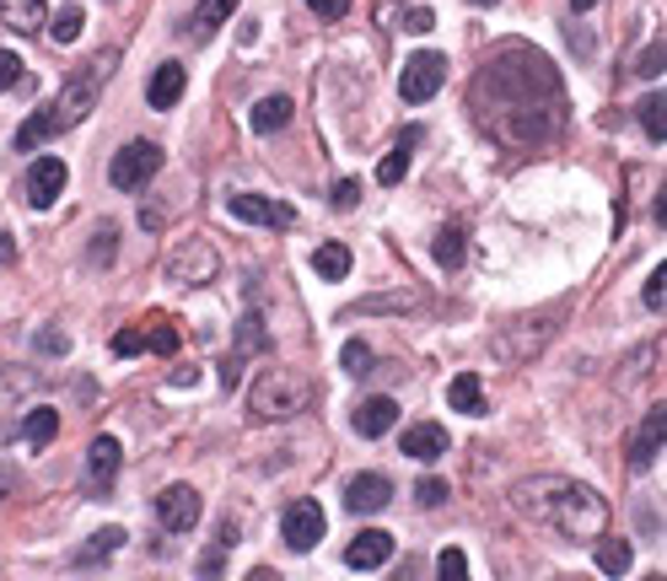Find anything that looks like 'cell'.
<instances>
[{
  "instance_id": "cell-2",
  "label": "cell",
  "mask_w": 667,
  "mask_h": 581,
  "mask_svg": "<svg viewBox=\"0 0 667 581\" xmlns=\"http://www.w3.org/2000/svg\"><path fill=\"white\" fill-rule=\"evenodd\" d=\"M479 86V103H490V125L511 140H549L560 129V82L543 76L539 86L528 82H500L496 71H479L474 76Z\"/></svg>"
},
{
  "instance_id": "cell-14",
  "label": "cell",
  "mask_w": 667,
  "mask_h": 581,
  "mask_svg": "<svg viewBox=\"0 0 667 581\" xmlns=\"http://www.w3.org/2000/svg\"><path fill=\"white\" fill-rule=\"evenodd\" d=\"M264 345H269V334H264V318H258V313H243V324H237V350L221 361V382L232 388V382H237V372H243V361H248V356H258Z\"/></svg>"
},
{
  "instance_id": "cell-6",
  "label": "cell",
  "mask_w": 667,
  "mask_h": 581,
  "mask_svg": "<svg viewBox=\"0 0 667 581\" xmlns=\"http://www.w3.org/2000/svg\"><path fill=\"white\" fill-rule=\"evenodd\" d=\"M119 65V54H103V65L92 60V65H82L71 82H65V92H60V125H82L86 114H92V103H97V92H103V76Z\"/></svg>"
},
{
  "instance_id": "cell-36",
  "label": "cell",
  "mask_w": 667,
  "mask_h": 581,
  "mask_svg": "<svg viewBox=\"0 0 667 581\" xmlns=\"http://www.w3.org/2000/svg\"><path fill=\"white\" fill-rule=\"evenodd\" d=\"M436 571L447 581H463L468 577V554H463V549H442V566H436Z\"/></svg>"
},
{
  "instance_id": "cell-12",
  "label": "cell",
  "mask_w": 667,
  "mask_h": 581,
  "mask_svg": "<svg viewBox=\"0 0 667 581\" xmlns=\"http://www.w3.org/2000/svg\"><path fill=\"white\" fill-rule=\"evenodd\" d=\"M350 425H356V436L377 442V436H388V431L399 425V404H393L388 393H372V399H361V404L350 410Z\"/></svg>"
},
{
  "instance_id": "cell-29",
  "label": "cell",
  "mask_w": 667,
  "mask_h": 581,
  "mask_svg": "<svg viewBox=\"0 0 667 581\" xmlns=\"http://www.w3.org/2000/svg\"><path fill=\"white\" fill-rule=\"evenodd\" d=\"M22 436H28V447H33V453H43V447L60 436V415H54L49 404H43V410H33V415L22 420Z\"/></svg>"
},
{
  "instance_id": "cell-18",
  "label": "cell",
  "mask_w": 667,
  "mask_h": 581,
  "mask_svg": "<svg viewBox=\"0 0 667 581\" xmlns=\"http://www.w3.org/2000/svg\"><path fill=\"white\" fill-rule=\"evenodd\" d=\"M663 425H667V410H663V404H657L652 415L640 420V431H635V447H629V468H635V474H646V468H652V457L663 453Z\"/></svg>"
},
{
  "instance_id": "cell-11",
  "label": "cell",
  "mask_w": 667,
  "mask_h": 581,
  "mask_svg": "<svg viewBox=\"0 0 667 581\" xmlns=\"http://www.w3.org/2000/svg\"><path fill=\"white\" fill-rule=\"evenodd\" d=\"M65 172L71 167L60 162V157H43V162L28 167V205L33 210H49L60 194H65Z\"/></svg>"
},
{
  "instance_id": "cell-20",
  "label": "cell",
  "mask_w": 667,
  "mask_h": 581,
  "mask_svg": "<svg viewBox=\"0 0 667 581\" xmlns=\"http://www.w3.org/2000/svg\"><path fill=\"white\" fill-rule=\"evenodd\" d=\"M399 453L431 463V457L447 453V431H442V425H431V420H420V425H410V431L399 436Z\"/></svg>"
},
{
  "instance_id": "cell-9",
  "label": "cell",
  "mask_w": 667,
  "mask_h": 581,
  "mask_svg": "<svg viewBox=\"0 0 667 581\" xmlns=\"http://www.w3.org/2000/svg\"><path fill=\"white\" fill-rule=\"evenodd\" d=\"M151 511H157L162 534H189V528L200 522V490H194V485H167Z\"/></svg>"
},
{
  "instance_id": "cell-42",
  "label": "cell",
  "mask_w": 667,
  "mask_h": 581,
  "mask_svg": "<svg viewBox=\"0 0 667 581\" xmlns=\"http://www.w3.org/2000/svg\"><path fill=\"white\" fill-rule=\"evenodd\" d=\"M334 205H361V183H350V178H339V183H334Z\"/></svg>"
},
{
  "instance_id": "cell-35",
  "label": "cell",
  "mask_w": 667,
  "mask_h": 581,
  "mask_svg": "<svg viewBox=\"0 0 667 581\" xmlns=\"http://www.w3.org/2000/svg\"><path fill=\"white\" fill-rule=\"evenodd\" d=\"M339 367H345V372H367V367H372V350H367L361 339H350V345L339 350Z\"/></svg>"
},
{
  "instance_id": "cell-30",
  "label": "cell",
  "mask_w": 667,
  "mask_h": 581,
  "mask_svg": "<svg viewBox=\"0 0 667 581\" xmlns=\"http://www.w3.org/2000/svg\"><path fill=\"white\" fill-rule=\"evenodd\" d=\"M313 270H318L324 281H345V275H350V249H345V243H324V249L313 253Z\"/></svg>"
},
{
  "instance_id": "cell-34",
  "label": "cell",
  "mask_w": 667,
  "mask_h": 581,
  "mask_svg": "<svg viewBox=\"0 0 667 581\" xmlns=\"http://www.w3.org/2000/svg\"><path fill=\"white\" fill-rule=\"evenodd\" d=\"M663 65H667L663 39H657V43H646V54H640V76H646V82H663Z\"/></svg>"
},
{
  "instance_id": "cell-23",
  "label": "cell",
  "mask_w": 667,
  "mask_h": 581,
  "mask_svg": "<svg viewBox=\"0 0 667 581\" xmlns=\"http://www.w3.org/2000/svg\"><path fill=\"white\" fill-rule=\"evenodd\" d=\"M447 404L458 410V415H485V382L474 372L453 377V388H447Z\"/></svg>"
},
{
  "instance_id": "cell-43",
  "label": "cell",
  "mask_w": 667,
  "mask_h": 581,
  "mask_svg": "<svg viewBox=\"0 0 667 581\" xmlns=\"http://www.w3.org/2000/svg\"><path fill=\"white\" fill-rule=\"evenodd\" d=\"M39 350H43V356H65V350H71V339H65L60 329H43L39 334Z\"/></svg>"
},
{
  "instance_id": "cell-5",
  "label": "cell",
  "mask_w": 667,
  "mask_h": 581,
  "mask_svg": "<svg viewBox=\"0 0 667 581\" xmlns=\"http://www.w3.org/2000/svg\"><path fill=\"white\" fill-rule=\"evenodd\" d=\"M157 172H162V146H157V140H125V146L114 151V162H108L114 189H125V194H140Z\"/></svg>"
},
{
  "instance_id": "cell-10",
  "label": "cell",
  "mask_w": 667,
  "mask_h": 581,
  "mask_svg": "<svg viewBox=\"0 0 667 581\" xmlns=\"http://www.w3.org/2000/svg\"><path fill=\"white\" fill-rule=\"evenodd\" d=\"M167 275L178 281V286H205L221 275V258L210 243H183V249L172 253V264H167Z\"/></svg>"
},
{
  "instance_id": "cell-45",
  "label": "cell",
  "mask_w": 667,
  "mask_h": 581,
  "mask_svg": "<svg viewBox=\"0 0 667 581\" xmlns=\"http://www.w3.org/2000/svg\"><path fill=\"white\" fill-rule=\"evenodd\" d=\"M146 350H157V356H172V350H178V334H172V329H157L151 339H146Z\"/></svg>"
},
{
  "instance_id": "cell-7",
  "label": "cell",
  "mask_w": 667,
  "mask_h": 581,
  "mask_svg": "<svg viewBox=\"0 0 667 581\" xmlns=\"http://www.w3.org/2000/svg\"><path fill=\"white\" fill-rule=\"evenodd\" d=\"M442 82H447V54L415 49V54L404 60V71H399V97H404V103H431Z\"/></svg>"
},
{
  "instance_id": "cell-28",
  "label": "cell",
  "mask_w": 667,
  "mask_h": 581,
  "mask_svg": "<svg viewBox=\"0 0 667 581\" xmlns=\"http://www.w3.org/2000/svg\"><path fill=\"white\" fill-rule=\"evenodd\" d=\"M119 543H125V528H103V534H97L92 543H82V549H76V571H92V566H103V560H108Z\"/></svg>"
},
{
  "instance_id": "cell-46",
  "label": "cell",
  "mask_w": 667,
  "mask_h": 581,
  "mask_svg": "<svg viewBox=\"0 0 667 581\" xmlns=\"http://www.w3.org/2000/svg\"><path fill=\"white\" fill-rule=\"evenodd\" d=\"M431 22H436V17H431V6H415V11L404 17V28H410V33H431Z\"/></svg>"
},
{
  "instance_id": "cell-44",
  "label": "cell",
  "mask_w": 667,
  "mask_h": 581,
  "mask_svg": "<svg viewBox=\"0 0 667 581\" xmlns=\"http://www.w3.org/2000/svg\"><path fill=\"white\" fill-rule=\"evenodd\" d=\"M114 350H119V356H140V350H146V334L125 329V334H119V339H114Z\"/></svg>"
},
{
  "instance_id": "cell-37",
  "label": "cell",
  "mask_w": 667,
  "mask_h": 581,
  "mask_svg": "<svg viewBox=\"0 0 667 581\" xmlns=\"http://www.w3.org/2000/svg\"><path fill=\"white\" fill-rule=\"evenodd\" d=\"M17 82H22V60L11 49H0V92H11Z\"/></svg>"
},
{
  "instance_id": "cell-25",
  "label": "cell",
  "mask_w": 667,
  "mask_h": 581,
  "mask_svg": "<svg viewBox=\"0 0 667 581\" xmlns=\"http://www.w3.org/2000/svg\"><path fill=\"white\" fill-rule=\"evenodd\" d=\"M635 119H640V129L663 146V135H667V103H663V86L657 92H640V103H635Z\"/></svg>"
},
{
  "instance_id": "cell-27",
  "label": "cell",
  "mask_w": 667,
  "mask_h": 581,
  "mask_svg": "<svg viewBox=\"0 0 667 581\" xmlns=\"http://www.w3.org/2000/svg\"><path fill=\"white\" fill-rule=\"evenodd\" d=\"M292 125V97H258L253 103V129L269 135V129H286Z\"/></svg>"
},
{
  "instance_id": "cell-21",
  "label": "cell",
  "mask_w": 667,
  "mask_h": 581,
  "mask_svg": "<svg viewBox=\"0 0 667 581\" xmlns=\"http://www.w3.org/2000/svg\"><path fill=\"white\" fill-rule=\"evenodd\" d=\"M0 22H6L11 33H43L49 6H43V0H0Z\"/></svg>"
},
{
  "instance_id": "cell-47",
  "label": "cell",
  "mask_w": 667,
  "mask_h": 581,
  "mask_svg": "<svg viewBox=\"0 0 667 581\" xmlns=\"http://www.w3.org/2000/svg\"><path fill=\"white\" fill-rule=\"evenodd\" d=\"M221 571V549H210V554H200V577H215Z\"/></svg>"
},
{
  "instance_id": "cell-3",
  "label": "cell",
  "mask_w": 667,
  "mask_h": 581,
  "mask_svg": "<svg viewBox=\"0 0 667 581\" xmlns=\"http://www.w3.org/2000/svg\"><path fill=\"white\" fill-rule=\"evenodd\" d=\"M307 404H313V382L301 372H292V367H269V372L248 388V410L258 420H292V415H301Z\"/></svg>"
},
{
  "instance_id": "cell-38",
  "label": "cell",
  "mask_w": 667,
  "mask_h": 581,
  "mask_svg": "<svg viewBox=\"0 0 667 581\" xmlns=\"http://www.w3.org/2000/svg\"><path fill=\"white\" fill-rule=\"evenodd\" d=\"M663 302H667V270L657 264V275L646 281V307H652V313H663Z\"/></svg>"
},
{
  "instance_id": "cell-40",
  "label": "cell",
  "mask_w": 667,
  "mask_h": 581,
  "mask_svg": "<svg viewBox=\"0 0 667 581\" xmlns=\"http://www.w3.org/2000/svg\"><path fill=\"white\" fill-rule=\"evenodd\" d=\"M114 249H119V232H114V226H103V237L92 243V258H97V264H114Z\"/></svg>"
},
{
  "instance_id": "cell-39",
  "label": "cell",
  "mask_w": 667,
  "mask_h": 581,
  "mask_svg": "<svg viewBox=\"0 0 667 581\" xmlns=\"http://www.w3.org/2000/svg\"><path fill=\"white\" fill-rule=\"evenodd\" d=\"M420 506H442V500H447V485H442V479H436V474H425V479H420Z\"/></svg>"
},
{
  "instance_id": "cell-16",
  "label": "cell",
  "mask_w": 667,
  "mask_h": 581,
  "mask_svg": "<svg viewBox=\"0 0 667 581\" xmlns=\"http://www.w3.org/2000/svg\"><path fill=\"white\" fill-rule=\"evenodd\" d=\"M382 560H393V539H388L382 528L356 534V539H350V549H345V566H350V571H377Z\"/></svg>"
},
{
  "instance_id": "cell-15",
  "label": "cell",
  "mask_w": 667,
  "mask_h": 581,
  "mask_svg": "<svg viewBox=\"0 0 667 581\" xmlns=\"http://www.w3.org/2000/svg\"><path fill=\"white\" fill-rule=\"evenodd\" d=\"M393 500V479L388 474H356L350 485H345V506L356 511V517H372Z\"/></svg>"
},
{
  "instance_id": "cell-8",
  "label": "cell",
  "mask_w": 667,
  "mask_h": 581,
  "mask_svg": "<svg viewBox=\"0 0 667 581\" xmlns=\"http://www.w3.org/2000/svg\"><path fill=\"white\" fill-rule=\"evenodd\" d=\"M280 534H286V543H292L296 554H307V549H318V543H324L329 517H324V506H318V500H296L292 511L280 517Z\"/></svg>"
},
{
  "instance_id": "cell-26",
  "label": "cell",
  "mask_w": 667,
  "mask_h": 581,
  "mask_svg": "<svg viewBox=\"0 0 667 581\" xmlns=\"http://www.w3.org/2000/svg\"><path fill=\"white\" fill-rule=\"evenodd\" d=\"M431 253H436V264H442V270H458V264H463V253H468V237H463V226H458V221H447V226L436 232V243H431Z\"/></svg>"
},
{
  "instance_id": "cell-1",
  "label": "cell",
  "mask_w": 667,
  "mask_h": 581,
  "mask_svg": "<svg viewBox=\"0 0 667 581\" xmlns=\"http://www.w3.org/2000/svg\"><path fill=\"white\" fill-rule=\"evenodd\" d=\"M511 506L522 517L543 522V528H554L560 539H571V543L603 539V528H608V500L597 496V490H586L582 479H560V474H539V479L517 485Z\"/></svg>"
},
{
  "instance_id": "cell-13",
  "label": "cell",
  "mask_w": 667,
  "mask_h": 581,
  "mask_svg": "<svg viewBox=\"0 0 667 581\" xmlns=\"http://www.w3.org/2000/svg\"><path fill=\"white\" fill-rule=\"evenodd\" d=\"M226 210L237 215V221H248V226H292L296 210L280 205V200H264V194H232Z\"/></svg>"
},
{
  "instance_id": "cell-48",
  "label": "cell",
  "mask_w": 667,
  "mask_h": 581,
  "mask_svg": "<svg viewBox=\"0 0 667 581\" xmlns=\"http://www.w3.org/2000/svg\"><path fill=\"white\" fill-rule=\"evenodd\" d=\"M6 258H17V243H11V232H0V264Z\"/></svg>"
},
{
  "instance_id": "cell-4",
  "label": "cell",
  "mask_w": 667,
  "mask_h": 581,
  "mask_svg": "<svg viewBox=\"0 0 667 581\" xmlns=\"http://www.w3.org/2000/svg\"><path fill=\"white\" fill-rule=\"evenodd\" d=\"M560 324H565V313H560V307H549V313H539V318H517V324H511V329H500V339H496L500 361H533L543 345L560 334Z\"/></svg>"
},
{
  "instance_id": "cell-19",
  "label": "cell",
  "mask_w": 667,
  "mask_h": 581,
  "mask_svg": "<svg viewBox=\"0 0 667 581\" xmlns=\"http://www.w3.org/2000/svg\"><path fill=\"white\" fill-rule=\"evenodd\" d=\"M183 86H189L183 65H178V60H167V65H157V76H151V86H146V103H151L157 114H167V108H178Z\"/></svg>"
},
{
  "instance_id": "cell-17",
  "label": "cell",
  "mask_w": 667,
  "mask_h": 581,
  "mask_svg": "<svg viewBox=\"0 0 667 581\" xmlns=\"http://www.w3.org/2000/svg\"><path fill=\"white\" fill-rule=\"evenodd\" d=\"M119 442H114V436H97V442H92V447H86V468H92V490H97V496H108V490H114V479H119Z\"/></svg>"
},
{
  "instance_id": "cell-49",
  "label": "cell",
  "mask_w": 667,
  "mask_h": 581,
  "mask_svg": "<svg viewBox=\"0 0 667 581\" xmlns=\"http://www.w3.org/2000/svg\"><path fill=\"white\" fill-rule=\"evenodd\" d=\"M592 6H597V0H571V11H592Z\"/></svg>"
},
{
  "instance_id": "cell-24",
  "label": "cell",
  "mask_w": 667,
  "mask_h": 581,
  "mask_svg": "<svg viewBox=\"0 0 667 581\" xmlns=\"http://www.w3.org/2000/svg\"><path fill=\"white\" fill-rule=\"evenodd\" d=\"M54 129H60V114H54V108H39V114H28V119H22V129H17V151H39V146L49 140V135H54Z\"/></svg>"
},
{
  "instance_id": "cell-33",
  "label": "cell",
  "mask_w": 667,
  "mask_h": 581,
  "mask_svg": "<svg viewBox=\"0 0 667 581\" xmlns=\"http://www.w3.org/2000/svg\"><path fill=\"white\" fill-rule=\"evenodd\" d=\"M82 6H65L60 17H54V43H76V33H82Z\"/></svg>"
},
{
  "instance_id": "cell-32",
  "label": "cell",
  "mask_w": 667,
  "mask_h": 581,
  "mask_svg": "<svg viewBox=\"0 0 667 581\" xmlns=\"http://www.w3.org/2000/svg\"><path fill=\"white\" fill-rule=\"evenodd\" d=\"M404 172H410V146L399 140V151H388V157H382V167H377V178H382V183L393 189V183H399Z\"/></svg>"
},
{
  "instance_id": "cell-50",
  "label": "cell",
  "mask_w": 667,
  "mask_h": 581,
  "mask_svg": "<svg viewBox=\"0 0 667 581\" xmlns=\"http://www.w3.org/2000/svg\"><path fill=\"white\" fill-rule=\"evenodd\" d=\"M474 6H496V0H474Z\"/></svg>"
},
{
  "instance_id": "cell-22",
  "label": "cell",
  "mask_w": 667,
  "mask_h": 581,
  "mask_svg": "<svg viewBox=\"0 0 667 581\" xmlns=\"http://www.w3.org/2000/svg\"><path fill=\"white\" fill-rule=\"evenodd\" d=\"M237 11V0H200L189 17V39H210L215 28H226V17Z\"/></svg>"
},
{
  "instance_id": "cell-31",
  "label": "cell",
  "mask_w": 667,
  "mask_h": 581,
  "mask_svg": "<svg viewBox=\"0 0 667 581\" xmlns=\"http://www.w3.org/2000/svg\"><path fill=\"white\" fill-rule=\"evenodd\" d=\"M597 571H603V577H625L629 571V543L625 539L603 543V549H597Z\"/></svg>"
},
{
  "instance_id": "cell-41",
  "label": "cell",
  "mask_w": 667,
  "mask_h": 581,
  "mask_svg": "<svg viewBox=\"0 0 667 581\" xmlns=\"http://www.w3.org/2000/svg\"><path fill=\"white\" fill-rule=\"evenodd\" d=\"M313 6V17H324V22H339V17H350V0H307Z\"/></svg>"
}]
</instances>
